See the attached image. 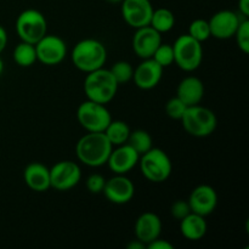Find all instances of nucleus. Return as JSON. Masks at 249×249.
<instances>
[{"label": "nucleus", "instance_id": "1", "mask_svg": "<svg viewBox=\"0 0 249 249\" xmlns=\"http://www.w3.org/2000/svg\"><path fill=\"white\" fill-rule=\"evenodd\" d=\"M112 148L113 146L106 138L104 131L99 133L88 131V134L83 135L78 140L75 153L77 158L83 164L97 168L106 164Z\"/></svg>", "mask_w": 249, "mask_h": 249}, {"label": "nucleus", "instance_id": "2", "mask_svg": "<svg viewBox=\"0 0 249 249\" xmlns=\"http://www.w3.org/2000/svg\"><path fill=\"white\" fill-rule=\"evenodd\" d=\"M71 58L74 67L84 73H90L102 68L106 63V46L97 39H83L74 45Z\"/></svg>", "mask_w": 249, "mask_h": 249}, {"label": "nucleus", "instance_id": "3", "mask_svg": "<svg viewBox=\"0 0 249 249\" xmlns=\"http://www.w3.org/2000/svg\"><path fill=\"white\" fill-rule=\"evenodd\" d=\"M118 87L111 71L104 67L87 73L83 85L87 99L102 105L108 104L114 99Z\"/></svg>", "mask_w": 249, "mask_h": 249}, {"label": "nucleus", "instance_id": "4", "mask_svg": "<svg viewBox=\"0 0 249 249\" xmlns=\"http://www.w3.org/2000/svg\"><path fill=\"white\" fill-rule=\"evenodd\" d=\"M180 121L186 133L195 138H206L216 129L215 113L199 104L187 107Z\"/></svg>", "mask_w": 249, "mask_h": 249}, {"label": "nucleus", "instance_id": "5", "mask_svg": "<svg viewBox=\"0 0 249 249\" xmlns=\"http://www.w3.org/2000/svg\"><path fill=\"white\" fill-rule=\"evenodd\" d=\"M141 174L151 182L160 184L169 179L172 174L173 165L169 156L163 150L152 147L140 156L139 160Z\"/></svg>", "mask_w": 249, "mask_h": 249}, {"label": "nucleus", "instance_id": "6", "mask_svg": "<svg viewBox=\"0 0 249 249\" xmlns=\"http://www.w3.org/2000/svg\"><path fill=\"white\" fill-rule=\"evenodd\" d=\"M174 63L185 72H194L201 66L203 60L202 43L192 38L190 34H182L173 44Z\"/></svg>", "mask_w": 249, "mask_h": 249}, {"label": "nucleus", "instance_id": "7", "mask_svg": "<svg viewBox=\"0 0 249 249\" xmlns=\"http://www.w3.org/2000/svg\"><path fill=\"white\" fill-rule=\"evenodd\" d=\"M16 32L21 41L36 45L48 33V21L38 10L27 9L17 17Z\"/></svg>", "mask_w": 249, "mask_h": 249}, {"label": "nucleus", "instance_id": "8", "mask_svg": "<svg viewBox=\"0 0 249 249\" xmlns=\"http://www.w3.org/2000/svg\"><path fill=\"white\" fill-rule=\"evenodd\" d=\"M77 119L82 128L87 131L99 133L105 131L106 126L112 121V117L106 105L87 100L78 107Z\"/></svg>", "mask_w": 249, "mask_h": 249}, {"label": "nucleus", "instance_id": "9", "mask_svg": "<svg viewBox=\"0 0 249 249\" xmlns=\"http://www.w3.org/2000/svg\"><path fill=\"white\" fill-rule=\"evenodd\" d=\"M82 179V170L73 160H60L50 168L51 189L68 191L77 186Z\"/></svg>", "mask_w": 249, "mask_h": 249}, {"label": "nucleus", "instance_id": "10", "mask_svg": "<svg viewBox=\"0 0 249 249\" xmlns=\"http://www.w3.org/2000/svg\"><path fill=\"white\" fill-rule=\"evenodd\" d=\"M36 60L45 66L60 65L67 55V45L62 38L46 33L36 44Z\"/></svg>", "mask_w": 249, "mask_h": 249}, {"label": "nucleus", "instance_id": "11", "mask_svg": "<svg viewBox=\"0 0 249 249\" xmlns=\"http://www.w3.org/2000/svg\"><path fill=\"white\" fill-rule=\"evenodd\" d=\"M153 10L150 0H122V16L131 28L150 26Z\"/></svg>", "mask_w": 249, "mask_h": 249}, {"label": "nucleus", "instance_id": "12", "mask_svg": "<svg viewBox=\"0 0 249 249\" xmlns=\"http://www.w3.org/2000/svg\"><path fill=\"white\" fill-rule=\"evenodd\" d=\"M102 194L111 203L126 204L133 199L135 195V186L125 175L116 174L111 179L106 180Z\"/></svg>", "mask_w": 249, "mask_h": 249}, {"label": "nucleus", "instance_id": "13", "mask_svg": "<svg viewBox=\"0 0 249 249\" xmlns=\"http://www.w3.org/2000/svg\"><path fill=\"white\" fill-rule=\"evenodd\" d=\"M240 22V16L236 12L231 10H220L215 12L208 21L211 36L219 40L233 38Z\"/></svg>", "mask_w": 249, "mask_h": 249}, {"label": "nucleus", "instance_id": "14", "mask_svg": "<svg viewBox=\"0 0 249 249\" xmlns=\"http://www.w3.org/2000/svg\"><path fill=\"white\" fill-rule=\"evenodd\" d=\"M140 155L128 143L112 148L106 164L114 174L125 175L138 165Z\"/></svg>", "mask_w": 249, "mask_h": 249}, {"label": "nucleus", "instance_id": "15", "mask_svg": "<svg viewBox=\"0 0 249 249\" xmlns=\"http://www.w3.org/2000/svg\"><path fill=\"white\" fill-rule=\"evenodd\" d=\"M187 202L192 213L208 216L215 211L218 204V195L215 190L209 185H199L192 190Z\"/></svg>", "mask_w": 249, "mask_h": 249}, {"label": "nucleus", "instance_id": "16", "mask_svg": "<svg viewBox=\"0 0 249 249\" xmlns=\"http://www.w3.org/2000/svg\"><path fill=\"white\" fill-rule=\"evenodd\" d=\"M162 43V34L151 26L141 27L133 36V50L140 58H151L156 49Z\"/></svg>", "mask_w": 249, "mask_h": 249}, {"label": "nucleus", "instance_id": "17", "mask_svg": "<svg viewBox=\"0 0 249 249\" xmlns=\"http://www.w3.org/2000/svg\"><path fill=\"white\" fill-rule=\"evenodd\" d=\"M163 70L153 58H143L134 70L133 80L141 90H151L160 84L163 77Z\"/></svg>", "mask_w": 249, "mask_h": 249}, {"label": "nucleus", "instance_id": "18", "mask_svg": "<svg viewBox=\"0 0 249 249\" xmlns=\"http://www.w3.org/2000/svg\"><path fill=\"white\" fill-rule=\"evenodd\" d=\"M162 233V220L157 214L152 212L142 213L135 223V237L147 247L148 243L160 237Z\"/></svg>", "mask_w": 249, "mask_h": 249}, {"label": "nucleus", "instance_id": "19", "mask_svg": "<svg viewBox=\"0 0 249 249\" xmlns=\"http://www.w3.org/2000/svg\"><path fill=\"white\" fill-rule=\"evenodd\" d=\"M23 179L27 186L36 192H45L51 189L50 169L43 163H29L24 168Z\"/></svg>", "mask_w": 249, "mask_h": 249}, {"label": "nucleus", "instance_id": "20", "mask_svg": "<svg viewBox=\"0 0 249 249\" xmlns=\"http://www.w3.org/2000/svg\"><path fill=\"white\" fill-rule=\"evenodd\" d=\"M177 96L186 106L201 104L204 96V85L199 78L190 75L184 78L177 88Z\"/></svg>", "mask_w": 249, "mask_h": 249}, {"label": "nucleus", "instance_id": "21", "mask_svg": "<svg viewBox=\"0 0 249 249\" xmlns=\"http://www.w3.org/2000/svg\"><path fill=\"white\" fill-rule=\"evenodd\" d=\"M207 225L206 216H202L196 213H190L180 220V232L186 240L189 241H199L206 236Z\"/></svg>", "mask_w": 249, "mask_h": 249}, {"label": "nucleus", "instance_id": "22", "mask_svg": "<svg viewBox=\"0 0 249 249\" xmlns=\"http://www.w3.org/2000/svg\"><path fill=\"white\" fill-rule=\"evenodd\" d=\"M130 128L128 124L123 121H113L109 122L108 125L105 129V135L108 139L112 146H119L126 143L129 135H130Z\"/></svg>", "mask_w": 249, "mask_h": 249}, {"label": "nucleus", "instance_id": "23", "mask_svg": "<svg viewBox=\"0 0 249 249\" xmlns=\"http://www.w3.org/2000/svg\"><path fill=\"white\" fill-rule=\"evenodd\" d=\"M150 26L158 33L163 34L172 31L175 26V16L172 10L160 7V9L153 10L152 17H151Z\"/></svg>", "mask_w": 249, "mask_h": 249}, {"label": "nucleus", "instance_id": "24", "mask_svg": "<svg viewBox=\"0 0 249 249\" xmlns=\"http://www.w3.org/2000/svg\"><path fill=\"white\" fill-rule=\"evenodd\" d=\"M14 61L19 67H31L36 62V51L33 44L21 41L14 49Z\"/></svg>", "mask_w": 249, "mask_h": 249}, {"label": "nucleus", "instance_id": "25", "mask_svg": "<svg viewBox=\"0 0 249 249\" xmlns=\"http://www.w3.org/2000/svg\"><path fill=\"white\" fill-rule=\"evenodd\" d=\"M126 143L131 146L140 156L153 147L152 136L142 129H136V130L130 131Z\"/></svg>", "mask_w": 249, "mask_h": 249}, {"label": "nucleus", "instance_id": "26", "mask_svg": "<svg viewBox=\"0 0 249 249\" xmlns=\"http://www.w3.org/2000/svg\"><path fill=\"white\" fill-rule=\"evenodd\" d=\"M109 71H111L112 75L118 83V85L125 84L133 79L134 68L128 61H118L109 68Z\"/></svg>", "mask_w": 249, "mask_h": 249}, {"label": "nucleus", "instance_id": "27", "mask_svg": "<svg viewBox=\"0 0 249 249\" xmlns=\"http://www.w3.org/2000/svg\"><path fill=\"white\" fill-rule=\"evenodd\" d=\"M194 39L199 43H203L207 39L211 38V29H209L208 21L203 18H197L192 21L189 26V33Z\"/></svg>", "mask_w": 249, "mask_h": 249}, {"label": "nucleus", "instance_id": "28", "mask_svg": "<svg viewBox=\"0 0 249 249\" xmlns=\"http://www.w3.org/2000/svg\"><path fill=\"white\" fill-rule=\"evenodd\" d=\"M151 58H153L160 67H169L170 65L174 63V51H173V46L170 44L160 43V45L156 49L155 53H153Z\"/></svg>", "mask_w": 249, "mask_h": 249}, {"label": "nucleus", "instance_id": "29", "mask_svg": "<svg viewBox=\"0 0 249 249\" xmlns=\"http://www.w3.org/2000/svg\"><path fill=\"white\" fill-rule=\"evenodd\" d=\"M233 38L236 39L238 49L242 51L243 53H249V21L248 18L241 19L240 24L237 27Z\"/></svg>", "mask_w": 249, "mask_h": 249}, {"label": "nucleus", "instance_id": "30", "mask_svg": "<svg viewBox=\"0 0 249 249\" xmlns=\"http://www.w3.org/2000/svg\"><path fill=\"white\" fill-rule=\"evenodd\" d=\"M187 107L189 106H186L179 97L175 96L173 99H170L167 102V105H165V113H167V116L169 118L175 119V121H180L181 117L184 116Z\"/></svg>", "mask_w": 249, "mask_h": 249}, {"label": "nucleus", "instance_id": "31", "mask_svg": "<svg viewBox=\"0 0 249 249\" xmlns=\"http://www.w3.org/2000/svg\"><path fill=\"white\" fill-rule=\"evenodd\" d=\"M191 213V208H190L189 202L185 199H178L170 207V214L177 220H182L186 215Z\"/></svg>", "mask_w": 249, "mask_h": 249}, {"label": "nucleus", "instance_id": "32", "mask_svg": "<svg viewBox=\"0 0 249 249\" xmlns=\"http://www.w3.org/2000/svg\"><path fill=\"white\" fill-rule=\"evenodd\" d=\"M105 184H106V179L101 174H91L87 179V189L90 194H102Z\"/></svg>", "mask_w": 249, "mask_h": 249}, {"label": "nucleus", "instance_id": "33", "mask_svg": "<svg viewBox=\"0 0 249 249\" xmlns=\"http://www.w3.org/2000/svg\"><path fill=\"white\" fill-rule=\"evenodd\" d=\"M148 249H174V246L170 242H168L167 240H163V238L158 237L155 241H152L151 243H148L147 247Z\"/></svg>", "mask_w": 249, "mask_h": 249}, {"label": "nucleus", "instance_id": "34", "mask_svg": "<svg viewBox=\"0 0 249 249\" xmlns=\"http://www.w3.org/2000/svg\"><path fill=\"white\" fill-rule=\"evenodd\" d=\"M238 10L245 18L249 17V0H238Z\"/></svg>", "mask_w": 249, "mask_h": 249}, {"label": "nucleus", "instance_id": "35", "mask_svg": "<svg viewBox=\"0 0 249 249\" xmlns=\"http://www.w3.org/2000/svg\"><path fill=\"white\" fill-rule=\"evenodd\" d=\"M7 40H9V38H7L6 29L2 26H0V53H1L2 51L5 50V48H6Z\"/></svg>", "mask_w": 249, "mask_h": 249}, {"label": "nucleus", "instance_id": "36", "mask_svg": "<svg viewBox=\"0 0 249 249\" xmlns=\"http://www.w3.org/2000/svg\"><path fill=\"white\" fill-rule=\"evenodd\" d=\"M126 248L128 249H143V248H146V246L143 245L142 242H140L139 240H134V241H131L128 246H126Z\"/></svg>", "mask_w": 249, "mask_h": 249}, {"label": "nucleus", "instance_id": "37", "mask_svg": "<svg viewBox=\"0 0 249 249\" xmlns=\"http://www.w3.org/2000/svg\"><path fill=\"white\" fill-rule=\"evenodd\" d=\"M2 72H4V62H2V60L0 58V75H1Z\"/></svg>", "mask_w": 249, "mask_h": 249}, {"label": "nucleus", "instance_id": "38", "mask_svg": "<svg viewBox=\"0 0 249 249\" xmlns=\"http://www.w3.org/2000/svg\"><path fill=\"white\" fill-rule=\"evenodd\" d=\"M107 1L114 2V4H116V2H122V0H107Z\"/></svg>", "mask_w": 249, "mask_h": 249}]
</instances>
